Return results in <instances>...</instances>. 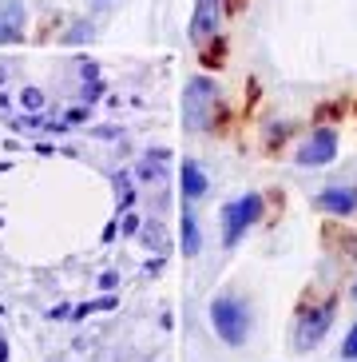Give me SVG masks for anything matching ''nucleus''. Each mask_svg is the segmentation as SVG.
<instances>
[{
  "instance_id": "obj_1",
  "label": "nucleus",
  "mask_w": 357,
  "mask_h": 362,
  "mask_svg": "<svg viewBox=\"0 0 357 362\" xmlns=\"http://www.w3.org/2000/svg\"><path fill=\"white\" fill-rule=\"evenodd\" d=\"M214 104H219V88L210 76H190L183 88V128L187 132H207L214 119Z\"/></svg>"
},
{
  "instance_id": "obj_2",
  "label": "nucleus",
  "mask_w": 357,
  "mask_h": 362,
  "mask_svg": "<svg viewBox=\"0 0 357 362\" xmlns=\"http://www.w3.org/2000/svg\"><path fill=\"white\" fill-rule=\"evenodd\" d=\"M210 322H214V330L226 346H242L246 334H250V307L234 295H219L210 303Z\"/></svg>"
},
{
  "instance_id": "obj_3",
  "label": "nucleus",
  "mask_w": 357,
  "mask_h": 362,
  "mask_svg": "<svg viewBox=\"0 0 357 362\" xmlns=\"http://www.w3.org/2000/svg\"><path fill=\"white\" fill-rule=\"evenodd\" d=\"M262 211H266V203H262V195H254V192L242 195V199H231L226 207H222V243L238 247L242 235L262 219Z\"/></svg>"
},
{
  "instance_id": "obj_4",
  "label": "nucleus",
  "mask_w": 357,
  "mask_h": 362,
  "mask_svg": "<svg viewBox=\"0 0 357 362\" xmlns=\"http://www.w3.org/2000/svg\"><path fill=\"white\" fill-rule=\"evenodd\" d=\"M334 315H337V298H329L326 307L302 310V319H298V334H294V346L298 351H314L317 342L329 334V327H334Z\"/></svg>"
},
{
  "instance_id": "obj_5",
  "label": "nucleus",
  "mask_w": 357,
  "mask_h": 362,
  "mask_svg": "<svg viewBox=\"0 0 357 362\" xmlns=\"http://www.w3.org/2000/svg\"><path fill=\"white\" fill-rule=\"evenodd\" d=\"M337 156V132L334 128H317L302 139V148H298V163L302 168H326L329 160Z\"/></svg>"
},
{
  "instance_id": "obj_6",
  "label": "nucleus",
  "mask_w": 357,
  "mask_h": 362,
  "mask_svg": "<svg viewBox=\"0 0 357 362\" xmlns=\"http://www.w3.org/2000/svg\"><path fill=\"white\" fill-rule=\"evenodd\" d=\"M222 0H195V16H190V44H207L219 28Z\"/></svg>"
},
{
  "instance_id": "obj_7",
  "label": "nucleus",
  "mask_w": 357,
  "mask_h": 362,
  "mask_svg": "<svg viewBox=\"0 0 357 362\" xmlns=\"http://www.w3.org/2000/svg\"><path fill=\"white\" fill-rule=\"evenodd\" d=\"M24 4L20 0H0V44H16L24 36Z\"/></svg>"
},
{
  "instance_id": "obj_8",
  "label": "nucleus",
  "mask_w": 357,
  "mask_h": 362,
  "mask_svg": "<svg viewBox=\"0 0 357 362\" xmlns=\"http://www.w3.org/2000/svg\"><path fill=\"white\" fill-rule=\"evenodd\" d=\"M178 187H183V199L195 203V199H202V195H207L210 180L202 175V168L195 160H183V163H178Z\"/></svg>"
},
{
  "instance_id": "obj_9",
  "label": "nucleus",
  "mask_w": 357,
  "mask_h": 362,
  "mask_svg": "<svg viewBox=\"0 0 357 362\" xmlns=\"http://www.w3.org/2000/svg\"><path fill=\"white\" fill-rule=\"evenodd\" d=\"M317 207L329 215H353L357 211V187H329L317 195Z\"/></svg>"
},
{
  "instance_id": "obj_10",
  "label": "nucleus",
  "mask_w": 357,
  "mask_h": 362,
  "mask_svg": "<svg viewBox=\"0 0 357 362\" xmlns=\"http://www.w3.org/2000/svg\"><path fill=\"white\" fill-rule=\"evenodd\" d=\"M178 247H183V255L195 259L202 251V235H199V223H195V211H190V203L183 207V219H178Z\"/></svg>"
},
{
  "instance_id": "obj_11",
  "label": "nucleus",
  "mask_w": 357,
  "mask_h": 362,
  "mask_svg": "<svg viewBox=\"0 0 357 362\" xmlns=\"http://www.w3.org/2000/svg\"><path fill=\"white\" fill-rule=\"evenodd\" d=\"M116 307V298L107 295V298H99V303H84V307H75V319H84V315H92V310H111Z\"/></svg>"
},
{
  "instance_id": "obj_12",
  "label": "nucleus",
  "mask_w": 357,
  "mask_h": 362,
  "mask_svg": "<svg viewBox=\"0 0 357 362\" xmlns=\"http://www.w3.org/2000/svg\"><path fill=\"white\" fill-rule=\"evenodd\" d=\"M20 104L28 107V112H40V107H44V96H40V92H36V88H24Z\"/></svg>"
},
{
  "instance_id": "obj_13",
  "label": "nucleus",
  "mask_w": 357,
  "mask_h": 362,
  "mask_svg": "<svg viewBox=\"0 0 357 362\" xmlns=\"http://www.w3.org/2000/svg\"><path fill=\"white\" fill-rule=\"evenodd\" d=\"M341 358H346V362H353V358H357V327L349 330L346 342H341Z\"/></svg>"
},
{
  "instance_id": "obj_14",
  "label": "nucleus",
  "mask_w": 357,
  "mask_h": 362,
  "mask_svg": "<svg viewBox=\"0 0 357 362\" xmlns=\"http://www.w3.org/2000/svg\"><path fill=\"white\" fill-rule=\"evenodd\" d=\"M87 36H92V28H87V24H75V28H72L68 36H63V40H68V44H75V40H87Z\"/></svg>"
},
{
  "instance_id": "obj_15",
  "label": "nucleus",
  "mask_w": 357,
  "mask_h": 362,
  "mask_svg": "<svg viewBox=\"0 0 357 362\" xmlns=\"http://www.w3.org/2000/svg\"><path fill=\"white\" fill-rule=\"evenodd\" d=\"M0 362H8V346L4 342H0Z\"/></svg>"
}]
</instances>
